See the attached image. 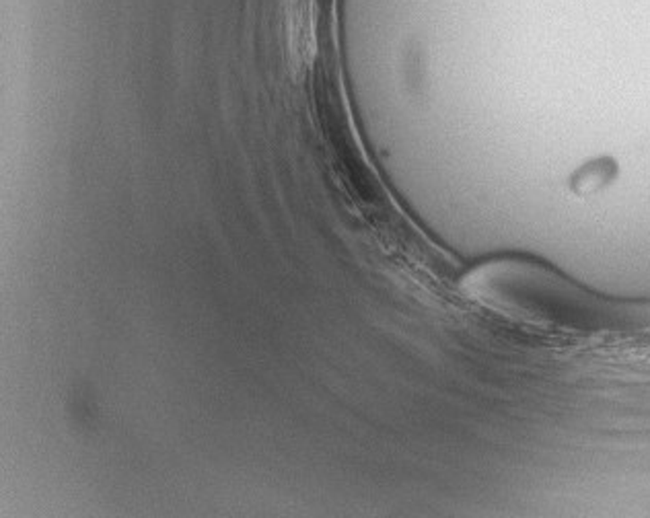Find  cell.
Instances as JSON below:
<instances>
[{
	"label": "cell",
	"instance_id": "cell-1",
	"mask_svg": "<svg viewBox=\"0 0 650 518\" xmlns=\"http://www.w3.org/2000/svg\"><path fill=\"white\" fill-rule=\"evenodd\" d=\"M613 173H615V165L610 163V160H601V163L586 165L576 175L575 190L578 194L597 192L605 184H610L611 177H613Z\"/></svg>",
	"mask_w": 650,
	"mask_h": 518
}]
</instances>
